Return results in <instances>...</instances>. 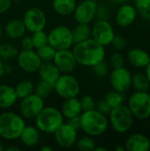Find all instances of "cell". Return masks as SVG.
I'll return each instance as SVG.
<instances>
[{"mask_svg":"<svg viewBox=\"0 0 150 151\" xmlns=\"http://www.w3.org/2000/svg\"><path fill=\"white\" fill-rule=\"evenodd\" d=\"M16 58L19 68L29 73L37 72L42 64V60L34 50H21Z\"/></svg>","mask_w":150,"mask_h":151,"instance_id":"cell-14","label":"cell"},{"mask_svg":"<svg viewBox=\"0 0 150 151\" xmlns=\"http://www.w3.org/2000/svg\"><path fill=\"white\" fill-rule=\"evenodd\" d=\"M54 90V87L53 85L43 81H40L36 85H34V93L36 94L37 96H39L40 97H42V99L47 98Z\"/></svg>","mask_w":150,"mask_h":151,"instance_id":"cell-32","label":"cell"},{"mask_svg":"<svg viewBox=\"0 0 150 151\" xmlns=\"http://www.w3.org/2000/svg\"><path fill=\"white\" fill-rule=\"evenodd\" d=\"M125 149L128 151H149V139L142 134H133L126 139Z\"/></svg>","mask_w":150,"mask_h":151,"instance_id":"cell-19","label":"cell"},{"mask_svg":"<svg viewBox=\"0 0 150 151\" xmlns=\"http://www.w3.org/2000/svg\"><path fill=\"white\" fill-rule=\"evenodd\" d=\"M37 72L39 73V77L41 81H46L53 86L57 81V80L61 75L60 71L57 69V67L55 65V64L52 61L42 62Z\"/></svg>","mask_w":150,"mask_h":151,"instance_id":"cell-18","label":"cell"},{"mask_svg":"<svg viewBox=\"0 0 150 151\" xmlns=\"http://www.w3.org/2000/svg\"><path fill=\"white\" fill-rule=\"evenodd\" d=\"M61 73H71L76 68L78 63L72 50L70 49L57 50L52 61Z\"/></svg>","mask_w":150,"mask_h":151,"instance_id":"cell-16","label":"cell"},{"mask_svg":"<svg viewBox=\"0 0 150 151\" xmlns=\"http://www.w3.org/2000/svg\"><path fill=\"white\" fill-rule=\"evenodd\" d=\"M67 123L70 124V125H71L72 127H74L75 129L79 130V129L80 128V115L67 119Z\"/></svg>","mask_w":150,"mask_h":151,"instance_id":"cell-43","label":"cell"},{"mask_svg":"<svg viewBox=\"0 0 150 151\" xmlns=\"http://www.w3.org/2000/svg\"><path fill=\"white\" fill-rule=\"evenodd\" d=\"M4 63L2 59H0V79L4 75Z\"/></svg>","mask_w":150,"mask_h":151,"instance_id":"cell-46","label":"cell"},{"mask_svg":"<svg viewBox=\"0 0 150 151\" xmlns=\"http://www.w3.org/2000/svg\"><path fill=\"white\" fill-rule=\"evenodd\" d=\"M44 102L42 97L33 93L28 96L20 99L19 113L24 119H34L39 112L43 109Z\"/></svg>","mask_w":150,"mask_h":151,"instance_id":"cell-10","label":"cell"},{"mask_svg":"<svg viewBox=\"0 0 150 151\" xmlns=\"http://www.w3.org/2000/svg\"><path fill=\"white\" fill-rule=\"evenodd\" d=\"M146 75H147V77H148V79H149V81L150 82V63L148 65V66L146 67Z\"/></svg>","mask_w":150,"mask_h":151,"instance_id":"cell-48","label":"cell"},{"mask_svg":"<svg viewBox=\"0 0 150 151\" xmlns=\"http://www.w3.org/2000/svg\"><path fill=\"white\" fill-rule=\"evenodd\" d=\"M4 74L5 73H7V74L11 73V72H12V65L11 64H10V63H4Z\"/></svg>","mask_w":150,"mask_h":151,"instance_id":"cell-45","label":"cell"},{"mask_svg":"<svg viewBox=\"0 0 150 151\" xmlns=\"http://www.w3.org/2000/svg\"><path fill=\"white\" fill-rule=\"evenodd\" d=\"M76 0H53L54 11L61 16H69L73 13L76 7Z\"/></svg>","mask_w":150,"mask_h":151,"instance_id":"cell-25","label":"cell"},{"mask_svg":"<svg viewBox=\"0 0 150 151\" xmlns=\"http://www.w3.org/2000/svg\"><path fill=\"white\" fill-rule=\"evenodd\" d=\"M4 32L8 38L12 40H17L22 38L25 35L27 32V28L22 19H13L6 23L4 28Z\"/></svg>","mask_w":150,"mask_h":151,"instance_id":"cell-20","label":"cell"},{"mask_svg":"<svg viewBox=\"0 0 150 151\" xmlns=\"http://www.w3.org/2000/svg\"><path fill=\"white\" fill-rule=\"evenodd\" d=\"M22 20L27 31H29L32 34L37 31L44 30L47 24V19L44 12L38 7L28 8L25 12Z\"/></svg>","mask_w":150,"mask_h":151,"instance_id":"cell-9","label":"cell"},{"mask_svg":"<svg viewBox=\"0 0 150 151\" xmlns=\"http://www.w3.org/2000/svg\"><path fill=\"white\" fill-rule=\"evenodd\" d=\"M95 151H107V149H105V148H103V147H95Z\"/></svg>","mask_w":150,"mask_h":151,"instance_id":"cell-51","label":"cell"},{"mask_svg":"<svg viewBox=\"0 0 150 151\" xmlns=\"http://www.w3.org/2000/svg\"><path fill=\"white\" fill-rule=\"evenodd\" d=\"M53 134L56 143L62 149L72 148L78 140V130L67 122L63 123Z\"/></svg>","mask_w":150,"mask_h":151,"instance_id":"cell-13","label":"cell"},{"mask_svg":"<svg viewBox=\"0 0 150 151\" xmlns=\"http://www.w3.org/2000/svg\"><path fill=\"white\" fill-rule=\"evenodd\" d=\"M21 49L22 50H34V42L32 36L24 35L21 38Z\"/></svg>","mask_w":150,"mask_h":151,"instance_id":"cell-42","label":"cell"},{"mask_svg":"<svg viewBox=\"0 0 150 151\" xmlns=\"http://www.w3.org/2000/svg\"><path fill=\"white\" fill-rule=\"evenodd\" d=\"M92 68L95 75L99 77H105L109 73V65L104 60L95 65L94 66H92Z\"/></svg>","mask_w":150,"mask_h":151,"instance_id":"cell-38","label":"cell"},{"mask_svg":"<svg viewBox=\"0 0 150 151\" xmlns=\"http://www.w3.org/2000/svg\"><path fill=\"white\" fill-rule=\"evenodd\" d=\"M75 145L78 150L82 151L94 150L95 148L96 147V144H95V142L94 141V139L91 136L87 135V134L85 136H82L81 138L78 139Z\"/></svg>","mask_w":150,"mask_h":151,"instance_id":"cell-33","label":"cell"},{"mask_svg":"<svg viewBox=\"0 0 150 151\" xmlns=\"http://www.w3.org/2000/svg\"><path fill=\"white\" fill-rule=\"evenodd\" d=\"M41 150L42 151H52L53 150V149H52L50 146L45 145V146H43V147H42V148H41Z\"/></svg>","mask_w":150,"mask_h":151,"instance_id":"cell-47","label":"cell"},{"mask_svg":"<svg viewBox=\"0 0 150 151\" xmlns=\"http://www.w3.org/2000/svg\"><path fill=\"white\" fill-rule=\"evenodd\" d=\"M127 60L135 67L144 68L150 63V56L142 49L133 48L127 52Z\"/></svg>","mask_w":150,"mask_h":151,"instance_id":"cell-21","label":"cell"},{"mask_svg":"<svg viewBox=\"0 0 150 151\" xmlns=\"http://www.w3.org/2000/svg\"><path fill=\"white\" fill-rule=\"evenodd\" d=\"M18 100L15 89L9 85H0V109L12 107Z\"/></svg>","mask_w":150,"mask_h":151,"instance_id":"cell-23","label":"cell"},{"mask_svg":"<svg viewBox=\"0 0 150 151\" xmlns=\"http://www.w3.org/2000/svg\"><path fill=\"white\" fill-rule=\"evenodd\" d=\"M3 34H4V29H3V27H2V26H1V24H0V42H1V40H2Z\"/></svg>","mask_w":150,"mask_h":151,"instance_id":"cell-52","label":"cell"},{"mask_svg":"<svg viewBox=\"0 0 150 151\" xmlns=\"http://www.w3.org/2000/svg\"><path fill=\"white\" fill-rule=\"evenodd\" d=\"M14 89L18 99H22L34 93V84L29 80H23L16 85Z\"/></svg>","mask_w":150,"mask_h":151,"instance_id":"cell-27","label":"cell"},{"mask_svg":"<svg viewBox=\"0 0 150 151\" xmlns=\"http://www.w3.org/2000/svg\"><path fill=\"white\" fill-rule=\"evenodd\" d=\"M24 118L12 111H4L0 114V136L7 141L19 139L26 127Z\"/></svg>","mask_w":150,"mask_h":151,"instance_id":"cell-2","label":"cell"},{"mask_svg":"<svg viewBox=\"0 0 150 151\" xmlns=\"http://www.w3.org/2000/svg\"><path fill=\"white\" fill-rule=\"evenodd\" d=\"M95 110L103 113V115H109V113L111 112V107L105 101V99H102L95 103Z\"/></svg>","mask_w":150,"mask_h":151,"instance_id":"cell-40","label":"cell"},{"mask_svg":"<svg viewBox=\"0 0 150 151\" xmlns=\"http://www.w3.org/2000/svg\"><path fill=\"white\" fill-rule=\"evenodd\" d=\"M19 53L18 49L11 43H0V59L3 61H9L17 57Z\"/></svg>","mask_w":150,"mask_h":151,"instance_id":"cell-29","label":"cell"},{"mask_svg":"<svg viewBox=\"0 0 150 151\" xmlns=\"http://www.w3.org/2000/svg\"><path fill=\"white\" fill-rule=\"evenodd\" d=\"M80 106L82 109V111H91L95 109V99L89 96V95H85L83 96L80 99Z\"/></svg>","mask_w":150,"mask_h":151,"instance_id":"cell-36","label":"cell"},{"mask_svg":"<svg viewBox=\"0 0 150 151\" xmlns=\"http://www.w3.org/2000/svg\"><path fill=\"white\" fill-rule=\"evenodd\" d=\"M4 150V149L3 143H2V142H0V151H3V150Z\"/></svg>","mask_w":150,"mask_h":151,"instance_id":"cell-54","label":"cell"},{"mask_svg":"<svg viewBox=\"0 0 150 151\" xmlns=\"http://www.w3.org/2000/svg\"><path fill=\"white\" fill-rule=\"evenodd\" d=\"M132 86L136 91H148L149 89L150 82L146 73H136L133 75Z\"/></svg>","mask_w":150,"mask_h":151,"instance_id":"cell-28","label":"cell"},{"mask_svg":"<svg viewBox=\"0 0 150 151\" xmlns=\"http://www.w3.org/2000/svg\"><path fill=\"white\" fill-rule=\"evenodd\" d=\"M133 117L147 119L150 117V95L147 91H136L128 99L127 104Z\"/></svg>","mask_w":150,"mask_h":151,"instance_id":"cell-6","label":"cell"},{"mask_svg":"<svg viewBox=\"0 0 150 151\" xmlns=\"http://www.w3.org/2000/svg\"><path fill=\"white\" fill-rule=\"evenodd\" d=\"M111 1L115 3V4H124L125 2H126L128 0H111Z\"/></svg>","mask_w":150,"mask_h":151,"instance_id":"cell-50","label":"cell"},{"mask_svg":"<svg viewBox=\"0 0 150 151\" xmlns=\"http://www.w3.org/2000/svg\"><path fill=\"white\" fill-rule=\"evenodd\" d=\"M19 139L24 146L27 148H33L40 142V131L36 127L26 126Z\"/></svg>","mask_w":150,"mask_h":151,"instance_id":"cell-24","label":"cell"},{"mask_svg":"<svg viewBox=\"0 0 150 151\" xmlns=\"http://www.w3.org/2000/svg\"><path fill=\"white\" fill-rule=\"evenodd\" d=\"M19 1H22V0H11V2H19Z\"/></svg>","mask_w":150,"mask_h":151,"instance_id":"cell-55","label":"cell"},{"mask_svg":"<svg viewBox=\"0 0 150 151\" xmlns=\"http://www.w3.org/2000/svg\"><path fill=\"white\" fill-rule=\"evenodd\" d=\"M6 150L7 151H19V148H17V147H15V146H11V147H8V148L6 149Z\"/></svg>","mask_w":150,"mask_h":151,"instance_id":"cell-49","label":"cell"},{"mask_svg":"<svg viewBox=\"0 0 150 151\" xmlns=\"http://www.w3.org/2000/svg\"><path fill=\"white\" fill-rule=\"evenodd\" d=\"M48 41L56 50H67L74 44L72 29L65 25L53 27L48 34Z\"/></svg>","mask_w":150,"mask_h":151,"instance_id":"cell-8","label":"cell"},{"mask_svg":"<svg viewBox=\"0 0 150 151\" xmlns=\"http://www.w3.org/2000/svg\"><path fill=\"white\" fill-rule=\"evenodd\" d=\"M111 44L116 50L121 51V50H124L126 47V40L122 35H115Z\"/></svg>","mask_w":150,"mask_h":151,"instance_id":"cell-39","label":"cell"},{"mask_svg":"<svg viewBox=\"0 0 150 151\" xmlns=\"http://www.w3.org/2000/svg\"><path fill=\"white\" fill-rule=\"evenodd\" d=\"M126 95L122 92H118L116 90H111L109 91L106 95H105V101L109 104V105L113 108L116 106H118L122 104H124V102L126 101Z\"/></svg>","mask_w":150,"mask_h":151,"instance_id":"cell-30","label":"cell"},{"mask_svg":"<svg viewBox=\"0 0 150 151\" xmlns=\"http://www.w3.org/2000/svg\"><path fill=\"white\" fill-rule=\"evenodd\" d=\"M11 5V0H0V14L6 12Z\"/></svg>","mask_w":150,"mask_h":151,"instance_id":"cell-44","label":"cell"},{"mask_svg":"<svg viewBox=\"0 0 150 151\" xmlns=\"http://www.w3.org/2000/svg\"><path fill=\"white\" fill-rule=\"evenodd\" d=\"M125 63H126L125 58L119 52L113 53L111 56V58H110V64H111V67L113 69L124 67L125 66Z\"/></svg>","mask_w":150,"mask_h":151,"instance_id":"cell-37","label":"cell"},{"mask_svg":"<svg viewBox=\"0 0 150 151\" xmlns=\"http://www.w3.org/2000/svg\"><path fill=\"white\" fill-rule=\"evenodd\" d=\"M34 120L35 127L40 132L44 134H54L64 123V117L60 110L53 106H48L43 107L34 118Z\"/></svg>","mask_w":150,"mask_h":151,"instance_id":"cell-4","label":"cell"},{"mask_svg":"<svg viewBox=\"0 0 150 151\" xmlns=\"http://www.w3.org/2000/svg\"><path fill=\"white\" fill-rule=\"evenodd\" d=\"M97 17L98 19H108L109 17V9L103 5V4H99L97 5L96 9V13H95V18Z\"/></svg>","mask_w":150,"mask_h":151,"instance_id":"cell-41","label":"cell"},{"mask_svg":"<svg viewBox=\"0 0 150 151\" xmlns=\"http://www.w3.org/2000/svg\"><path fill=\"white\" fill-rule=\"evenodd\" d=\"M33 42H34V50H37L46 44L49 43L48 41V34H46L43 30L37 31L33 33L32 35Z\"/></svg>","mask_w":150,"mask_h":151,"instance_id":"cell-35","label":"cell"},{"mask_svg":"<svg viewBox=\"0 0 150 151\" xmlns=\"http://www.w3.org/2000/svg\"><path fill=\"white\" fill-rule=\"evenodd\" d=\"M115 150H117V151H124V150H125V148H123V147H120V146H118V147H116Z\"/></svg>","mask_w":150,"mask_h":151,"instance_id":"cell-53","label":"cell"},{"mask_svg":"<svg viewBox=\"0 0 150 151\" xmlns=\"http://www.w3.org/2000/svg\"><path fill=\"white\" fill-rule=\"evenodd\" d=\"M135 9L143 19L150 20V0H135Z\"/></svg>","mask_w":150,"mask_h":151,"instance_id":"cell-34","label":"cell"},{"mask_svg":"<svg viewBox=\"0 0 150 151\" xmlns=\"http://www.w3.org/2000/svg\"><path fill=\"white\" fill-rule=\"evenodd\" d=\"M149 147H150V139H149Z\"/></svg>","mask_w":150,"mask_h":151,"instance_id":"cell-56","label":"cell"},{"mask_svg":"<svg viewBox=\"0 0 150 151\" xmlns=\"http://www.w3.org/2000/svg\"><path fill=\"white\" fill-rule=\"evenodd\" d=\"M136 16L137 11L134 6L129 4H122L116 12L115 20L119 27H127L134 22Z\"/></svg>","mask_w":150,"mask_h":151,"instance_id":"cell-17","label":"cell"},{"mask_svg":"<svg viewBox=\"0 0 150 151\" xmlns=\"http://www.w3.org/2000/svg\"><path fill=\"white\" fill-rule=\"evenodd\" d=\"M110 83L113 90L125 93L132 86V74L125 66L113 69L110 75Z\"/></svg>","mask_w":150,"mask_h":151,"instance_id":"cell-15","label":"cell"},{"mask_svg":"<svg viewBox=\"0 0 150 151\" xmlns=\"http://www.w3.org/2000/svg\"><path fill=\"white\" fill-rule=\"evenodd\" d=\"M114 36L113 27L108 20L98 19L91 27V37L104 47L111 43Z\"/></svg>","mask_w":150,"mask_h":151,"instance_id":"cell-11","label":"cell"},{"mask_svg":"<svg viewBox=\"0 0 150 151\" xmlns=\"http://www.w3.org/2000/svg\"><path fill=\"white\" fill-rule=\"evenodd\" d=\"M109 116L111 127L118 134L127 132L133 124V115L128 106L124 104L111 108Z\"/></svg>","mask_w":150,"mask_h":151,"instance_id":"cell-5","label":"cell"},{"mask_svg":"<svg viewBox=\"0 0 150 151\" xmlns=\"http://www.w3.org/2000/svg\"><path fill=\"white\" fill-rule=\"evenodd\" d=\"M36 52H37L40 59L42 60V62H50V61H53L57 50L51 45H50L48 43V44L37 49Z\"/></svg>","mask_w":150,"mask_h":151,"instance_id":"cell-31","label":"cell"},{"mask_svg":"<svg viewBox=\"0 0 150 151\" xmlns=\"http://www.w3.org/2000/svg\"><path fill=\"white\" fill-rule=\"evenodd\" d=\"M72 35L74 43L83 42L87 39L91 38V27L89 26V24L78 23L72 29Z\"/></svg>","mask_w":150,"mask_h":151,"instance_id":"cell-26","label":"cell"},{"mask_svg":"<svg viewBox=\"0 0 150 151\" xmlns=\"http://www.w3.org/2000/svg\"><path fill=\"white\" fill-rule=\"evenodd\" d=\"M72 52L78 65L83 66H94L104 60L105 48L92 37L83 42L74 43Z\"/></svg>","mask_w":150,"mask_h":151,"instance_id":"cell-1","label":"cell"},{"mask_svg":"<svg viewBox=\"0 0 150 151\" xmlns=\"http://www.w3.org/2000/svg\"><path fill=\"white\" fill-rule=\"evenodd\" d=\"M109 126L106 115L99 112L95 109L82 111L80 114V130L91 137L99 136L104 134Z\"/></svg>","mask_w":150,"mask_h":151,"instance_id":"cell-3","label":"cell"},{"mask_svg":"<svg viewBox=\"0 0 150 151\" xmlns=\"http://www.w3.org/2000/svg\"><path fill=\"white\" fill-rule=\"evenodd\" d=\"M98 2L95 0H83L76 4L73 17L77 23L89 24L95 18Z\"/></svg>","mask_w":150,"mask_h":151,"instance_id":"cell-12","label":"cell"},{"mask_svg":"<svg viewBox=\"0 0 150 151\" xmlns=\"http://www.w3.org/2000/svg\"><path fill=\"white\" fill-rule=\"evenodd\" d=\"M64 119H69L71 118L79 116L82 112V109L80 106V99L76 97H72L68 99H65L60 110Z\"/></svg>","mask_w":150,"mask_h":151,"instance_id":"cell-22","label":"cell"},{"mask_svg":"<svg viewBox=\"0 0 150 151\" xmlns=\"http://www.w3.org/2000/svg\"><path fill=\"white\" fill-rule=\"evenodd\" d=\"M53 87L57 96L63 99L76 97L80 91L79 81L70 73H61Z\"/></svg>","mask_w":150,"mask_h":151,"instance_id":"cell-7","label":"cell"}]
</instances>
